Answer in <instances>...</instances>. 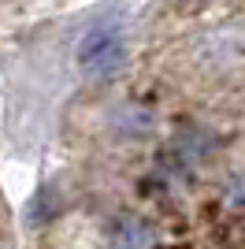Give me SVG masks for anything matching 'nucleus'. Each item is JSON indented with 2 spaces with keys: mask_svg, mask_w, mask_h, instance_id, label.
Segmentation results:
<instances>
[{
  "mask_svg": "<svg viewBox=\"0 0 245 249\" xmlns=\"http://www.w3.org/2000/svg\"><path fill=\"white\" fill-rule=\"evenodd\" d=\"M193 56L208 71H230V67L245 63V26H234V22L208 26L204 34H197Z\"/></svg>",
  "mask_w": 245,
  "mask_h": 249,
  "instance_id": "1",
  "label": "nucleus"
},
{
  "mask_svg": "<svg viewBox=\"0 0 245 249\" xmlns=\"http://www.w3.org/2000/svg\"><path fill=\"white\" fill-rule=\"evenodd\" d=\"M122 60H126V41L112 26H93L78 41V67H82V74H89L93 82L115 74L122 67Z\"/></svg>",
  "mask_w": 245,
  "mask_h": 249,
  "instance_id": "2",
  "label": "nucleus"
},
{
  "mask_svg": "<svg viewBox=\"0 0 245 249\" xmlns=\"http://www.w3.org/2000/svg\"><path fill=\"white\" fill-rule=\"evenodd\" d=\"M115 249H149L153 246V231L145 227L141 219H122L115 227Z\"/></svg>",
  "mask_w": 245,
  "mask_h": 249,
  "instance_id": "3",
  "label": "nucleus"
},
{
  "mask_svg": "<svg viewBox=\"0 0 245 249\" xmlns=\"http://www.w3.org/2000/svg\"><path fill=\"white\" fill-rule=\"evenodd\" d=\"M149 112L145 108H138V104H122L119 112H115V119H112V126L119 130L122 138H138L141 130H149Z\"/></svg>",
  "mask_w": 245,
  "mask_h": 249,
  "instance_id": "4",
  "label": "nucleus"
}]
</instances>
